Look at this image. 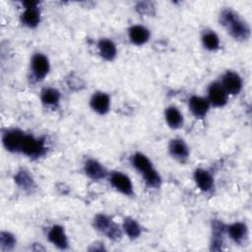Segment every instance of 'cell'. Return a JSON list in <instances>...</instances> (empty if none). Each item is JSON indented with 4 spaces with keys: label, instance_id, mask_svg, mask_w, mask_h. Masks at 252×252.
<instances>
[{
    "label": "cell",
    "instance_id": "9c48e42d",
    "mask_svg": "<svg viewBox=\"0 0 252 252\" xmlns=\"http://www.w3.org/2000/svg\"><path fill=\"white\" fill-rule=\"evenodd\" d=\"M189 106L196 117H204L209 110L210 103L204 97L193 95L189 100Z\"/></svg>",
    "mask_w": 252,
    "mask_h": 252
},
{
    "label": "cell",
    "instance_id": "3957f363",
    "mask_svg": "<svg viewBox=\"0 0 252 252\" xmlns=\"http://www.w3.org/2000/svg\"><path fill=\"white\" fill-rule=\"evenodd\" d=\"M94 226L98 230L106 233L107 236L112 239H117L121 236V231L119 227L103 215L96 216V218L94 219Z\"/></svg>",
    "mask_w": 252,
    "mask_h": 252
},
{
    "label": "cell",
    "instance_id": "8fae6325",
    "mask_svg": "<svg viewBox=\"0 0 252 252\" xmlns=\"http://www.w3.org/2000/svg\"><path fill=\"white\" fill-rule=\"evenodd\" d=\"M109 104V96L104 93H96L91 99V105L93 109L100 114H104L108 111Z\"/></svg>",
    "mask_w": 252,
    "mask_h": 252
},
{
    "label": "cell",
    "instance_id": "83f0119b",
    "mask_svg": "<svg viewBox=\"0 0 252 252\" xmlns=\"http://www.w3.org/2000/svg\"><path fill=\"white\" fill-rule=\"evenodd\" d=\"M23 4L25 5L26 9L27 8H36L38 2H36V1H25Z\"/></svg>",
    "mask_w": 252,
    "mask_h": 252
},
{
    "label": "cell",
    "instance_id": "4316f807",
    "mask_svg": "<svg viewBox=\"0 0 252 252\" xmlns=\"http://www.w3.org/2000/svg\"><path fill=\"white\" fill-rule=\"evenodd\" d=\"M0 243H1V248L3 250H10L14 247V245L16 243V239L9 232H1Z\"/></svg>",
    "mask_w": 252,
    "mask_h": 252
},
{
    "label": "cell",
    "instance_id": "603a6c76",
    "mask_svg": "<svg viewBox=\"0 0 252 252\" xmlns=\"http://www.w3.org/2000/svg\"><path fill=\"white\" fill-rule=\"evenodd\" d=\"M123 227H124V230L125 232L127 233V235L130 237V238H136L140 235L141 233V227L140 225L138 224V222L133 220V219H125L124 220V223H123Z\"/></svg>",
    "mask_w": 252,
    "mask_h": 252
},
{
    "label": "cell",
    "instance_id": "cb8c5ba5",
    "mask_svg": "<svg viewBox=\"0 0 252 252\" xmlns=\"http://www.w3.org/2000/svg\"><path fill=\"white\" fill-rule=\"evenodd\" d=\"M15 180H16L17 184L25 190H29V189L33 188V180L30 176V174L25 170L19 171L17 173V175L15 176Z\"/></svg>",
    "mask_w": 252,
    "mask_h": 252
},
{
    "label": "cell",
    "instance_id": "4fadbf2b",
    "mask_svg": "<svg viewBox=\"0 0 252 252\" xmlns=\"http://www.w3.org/2000/svg\"><path fill=\"white\" fill-rule=\"evenodd\" d=\"M129 37L133 43L141 45L148 41L150 37V32L145 27L133 26L129 30Z\"/></svg>",
    "mask_w": 252,
    "mask_h": 252
},
{
    "label": "cell",
    "instance_id": "52a82bcc",
    "mask_svg": "<svg viewBox=\"0 0 252 252\" xmlns=\"http://www.w3.org/2000/svg\"><path fill=\"white\" fill-rule=\"evenodd\" d=\"M110 182L115 189L125 195H131L133 193V186L130 178L121 172H113L110 177Z\"/></svg>",
    "mask_w": 252,
    "mask_h": 252
},
{
    "label": "cell",
    "instance_id": "7402d4cb",
    "mask_svg": "<svg viewBox=\"0 0 252 252\" xmlns=\"http://www.w3.org/2000/svg\"><path fill=\"white\" fill-rule=\"evenodd\" d=\"M132 163L135 168H137L139 171L143 173L152 167V163L149 160V158L140 153H137L136 155L133 156Z\"/></svg>",
    "mask_w": 252,
    "mask_h": 252
},
{
    "label": "cell",
    "instance_id": "6da1fadb",
    "mask_svg": "<svg viewBox=\"0 0 252 252\" xmlns=\"http://www.w3.org/2000/svg\"><path fill=\"white\" fill-rule=\"evenodd\" d=\"M220 22L225 26L229 33L239 40L248 38L250 34V30L248 25L243 22L239 17L231 10H224L220 15Z\"/></svg>",
    "mask_w": 252,
    "mask_h": 252
},
{
    "label": "cell",
    "instance_id": "d4e9b609",
    "mask_svg": "<svg viewBox=\"0 0 252 252\" xmlns=\"http://www.w3.org/2000/svg\"><path fill=\"white\" fill-rule=\"evenodd\" d=\"M143 174H144V179H145L146 183L148 184V186H150V187H158L159 186V184L161 182L160 176L153 167H151L150 169L145 171Z\"/></svg>",
    "mask_w": 252,
    "mask_h": 252
},
{
    "label": "cell",
    "instance_id": "8992f818",
    "mask_svg": "<svg viewBox=\"0 0 252 252\" xmlns=\"http://www.w3.org/2000/svg\"><path fill=\"white\" fill-rule=\"evenodd\" d=\"M209 100L215 106H222L227 101V93L220 83H213L208 91Z\"/></svg>",
    "mask_w": 252,
    "mask_h": 252
},
{
    "label": "cell",
    "instance_id": "2e32d148",
    "mask_svg": "<svg viewBox=\"0 0 252 252\" xmlns=\"http://www.w3.org/2000/svg\"><path fill=\"white\" fill-rule=\"evenodd\" d=\"M98 50L100 55L106 60H112L116 56V46L109 39H100L98 42Z\"/></svg>",
    "mask_w": 252,
    "mask_h": 252
},
{
    "label": "cell",
    "instance_id": "7a4b0ae2",
    "mask_svg": "<svg viewBox=\"0 0 252 252\" xmlns=\"http://www.w3.org/2000/svg\"><path fill=\"white\" fill-rule=\"evenodd\" d=\"M20 151L29 157L37 158L44 152V146L40 140H37L32 136L25 135Z\"/></svg>",
    "mask_w": 252,
    "mask_h": 252
},
{
    "label": "cell",
    "instance_id": "d6986e66",
    "mask_svg": "<svg viewBox=\"0 0 252 252\" xmlns=\"http://www.w3.org/2000/svg\"><path fill=\"white\" fill-rule=\"evenodd\" d=\"M165 119H166L167 124L171 128H178L183 123L182 114L180 113V111L177 108H175L173 106L168 107L165 110Z\"/></svg>",
    "mask_w": 252,
    "mask_h": 252
},
{
    "label": "cell",
    "instance_id": "e0dca14e",
    "mask_svg": "<svg viewBox=\"0 0 252 252\" xmlns=\"http://www.w3.org/2000/svg\"><path fill=\"white\" fill-rule=\"evenodd\" d=\"M40 20V15L37 8H27L22 14V22L30 27L34 28L38 25Z\"/></svg>",
    "mask_w": 252,
    "mask_h": 252
},
{
    "label": "cell",
    "instance_id": "ffe728a7",
    "mask_svg": "<svg viewBox=\"0 0 252 252\" xmlns=\"http://www.w3.org/2000/svg\"><path fill=\"white\" fill-rule=\"evenodd\" d=\"M213 241H212V249L213 250H220L221 249V236L223 232V224L220 221H214L213 223Z\"/></svg>",
    "mask_w": 252,
    "mask_h": 252
},
{
    "label": "cell",
    "instance_id": "30bf717a",
    "mask_svg": "<svg viewBox=\"0 0 252 252\" xmlns=\"http://www.w3.org/2000/svg\"><path fill=\"white\" fill-rule=\"evenodd\" d=\"M48 239L58 248L65 249L68 246L67 236L62 226L54 225L48 232Z\"/></svg>",
    "mask_w": 252,
    "mask_h": 252
},
{
    "label": "cell",
    "instance_id": "5b68a950",
    "mask_svg": "<svg viewBox=\"0 0 252 252\" xmlns=\"http://www.w3.org/2000/svg\"><path fill=\"white\" fill-rule=\"evenodd\" d=\"M221 85L227 94H236L242 88V80L237 73L228 71L224 74Z\"/></svg>",
    "mask_w": 252,
    "mask_h": 252
},
{
    "label": "cell",
    "instance_id": "5bb4252c",
    "mask_svg": "<svg viewBox=\"0 0 252 252\" xmlns=\"http://www.w3.org/2000/svg\"><path fill=\"white\" fill-rule=\"evenodd\" d=\"M194 178H195V181L198 185V187L202 190V191H209L212 186H213V177L211 176V174L204 170V169H197L194 173Z\"/></svg>",
    "mask_w": 252,
    "mask_h": 252
},
{
    "label": "cell",
    "instance_id": "7c38bea8",
    "mask_svg": "<svg viewBox=\"0 0 252 252\" xmlns=\"http://www.w3.org/2000/svg\"><path fill=\"white\" fill-rule=\"evenodd\" d=\"M85 171L88 176H90L91 178H93L94 180L101 179L106 174L104 167L98 161H96L94 159L87 160V162L85 164Z\"/></svg>",
    "mask_w": 252,
    "mask_h": 252
},
{
    "label": "cell",
    "instance_id": "ba28073f",
    "mask_svg": "<svg viewBox=\"0 0 252 252\" xmlns=\"http://www.w3.org/2000/svg\"><path fill=\"white\" fill-rule=\"evenodd\" d=\"M24 134L19 130H11L4 134L3 144L4 147L10 152H17L21 150Z\"/></svg>",
    "mask_w": 252,
    "mask_h": 252
},
{
    "label": "cell",
    "instance_id": "277c9868",
    "mask_svg": "<svg viewBox=\"0 0 252 252\" xmlns=\"http://www.w3.org/2000/svg\"><path fill=\"white\" fill-rule=\"evenodd\" d=\"M32 69L34 77L38 80H42L49 71V61L41 53L34 54L32 59Z\"/></svg>",
    "mask_w": 252,
    "mask_h": 252
},
{
    "label": "cell",
    "instance_id": "9a60e30c",
    "mask_svg": "<svg viewBox=\"0 0 252 252\" xmlns=\"http://www.w3.org/2000/svg\"><path fill=\"white\" fill-rule=\"evenodd\" d=\"M169 151L173 157L179 159H185L189 155L187 145L180 139H174L170 142Z\"/></svg>",
    "mask_w": 252,
    "mask_h": 252
},
{
    "label": "cell",
    "instance_id": "484cf974",
    "mask_svg": "<svg viewBox=\"0 0 252 252\" xmlns=\"http://www.w3.org/2000/svg\"><path fill=\"white\" fill-rule=\"evenodd\" d=\"M204 46L209 50H215L219 47L220 40L218 35L214 32H208L203 35Z\"/></svg>",
    "mask_w": 252,
    "mask_h": 252
},
{
    "label": "cell",
    "instance_id": "ac0fdd59",
    "mask_svg": "<svg viewBox=\"0 0 252 252\" xmlns=\"http://www.w3.org/2000/svg\"><path fill=\"white\" fill-rule=\"evenodd\" d=\"M228 233L231 239H233L237 243H241L247 234L246 225L242 222H235L229 225Z\"/></svg>",
    "mask_w": 252,
    "mask_h": 252
},
{
    "label": "cell",
    "instance_id": "44dd1931",
    "mask_svg": "<svg viewBox=\"0 0 252 252\" xmlns=\"http://www.w3.org/2000/svg\"><path fill=\"white\" fill-rule=\"evenodd\" d=\"M60 99V93L55 89H45L41 94V100L46 105H57Z\"/></svg>",
    "mask_w": 252,
    "mask_h": 252
}]
</instances>
